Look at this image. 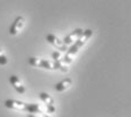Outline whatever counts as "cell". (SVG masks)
<instances>
[{
  "mask_svg": "<svg viewBox=\"0 0 131 117\" xmlns=\"http://www.w3.org/2000/svg\"><path fill=\"white\" fill-rule=\"evenodd\" d=\"M40 99L42 100L45 105H54V99L49 94H46V92H41Z\"/></svg>",
  "mask_w": 131,
  "mask_h": 117,
  "instance_id": "10",
  "label": "cell"
},
{
  "mask_svg": "<svg viewBox=\"0 0 131 117\" xmlns=\"http://www.w3.org/2000/svg\"><path fill=\"white\" fill-rule=\"evenodd\" d=\"M7 63H8V59L2 52L1 47H0V65H6Z\"/></svg>",
  "mask_w": 131,
  "mask_h": 117,
  "instance_id": "12",
  "label": "cell"
},
{
  "mask_svg": "<svg viewBox=\"0 0 131 117\" xmlns=\"http://www.w3.org/2000/svg\"><path fill=\"white\" fill-rule=\"evenodd\" d=\"M71 85H72V80L67 78V79H64V80L57 83V85L54 86V90L57 92H62V91L67 90V89H69L70 87H71Z\"/></svg>",
  "mask_w": 131,
  "mask_h": 117,
  "instance_id": "8",
  "label": "cell"
},
{
  "mask_svg": "<svg viewBox=\"0 0 131 117\" xmlns=\"http://www.w3.org/2000/svg\"><path fill=\"white\" fill-rule=\"evenodd\" d=\"M9 82H10V85L14 87V89H15L18 94L23 95V94H25L26 92V88L21 85L19 78H18L17 75H10L9 77Z\"/></svg>",
  "mask_w": 131,
  "mask_h": 117,
  "instance_id": "6",
  "label": "cell"
},
{
  "mask_svg": "<svg viewBox=\"0 0 131 117\" xmlns=\"http://www.w3.org/2000/svg\"><path fill=\"white\" fill-rule=\"evenodd\" d=\"M36 116L37 117H49V116H46L45 114H36Z\"/></svg>",
  "mask_w": 131,
  "mask_h": 117,
  "instance_id": "15",
  "label": "cell"
},
{
  "mask_svg": "<svg viewBox=\"0 0 131 117\" xmlns=\"http://www.w3.org/2000/svg\"><path fill=\"white\" fill-rule=\"evenodd\" d=\"M83 29L81 28H76V29H73V31L70 33L69 35H67V36L64 37V40L62 41V42L64 43L66 45H69V44H71V43L73 42V40H77L79 36H80L81 34H83Z\"/></svg>",
  "mask_w": 131,
  "mask_h": 117,
  "instance_id": "7",
  "label": "cell"
},
{
  "mask_svg": "<svg viewBox=\"0 0 131 117\" xmlns=\"http://www.w3.org/2000/svg\"><path fill=\"white\" fill-rule=\"evenodd\" d=\"M5 106L9 109H14V110H20V111H26V107L27 104L19 100H15V99H8L5 101Z\"/></svg>",
  "mask_w": 131,
  "mask_h": 117,
  "instance_id": "5",
  "label": "cell"
},
{
  "mask_svg": "<svg viewBox=\"0 0 131 117\" xmlns=\"http://www.w3.org/2000/svg\"><path fill=\"white\" fill-rule=\"evenodd\" d=\"M52 68H53V70H60L61 72H68L67 65L62 64L59 60H54L52 62Z\"/></svg>",
  "mask_w": 131,
  "mask_h": 117,
  "instance_id": "11",
  "label": "cell"
},
{
  "mask_svg": "<svg viewBox=\"0 0 131 117\" xmlns=\"http://www.w3.org/2000/svg\"><path fill=\"white\" fill-rule=\"evenodd\" d=\"M45 107H46V113L49 114L56 113V106L54 105H45Z\"/></svg>",
  "mask_w": 131,
  "mask_h": 117,
  "instance_id": "13",
  "label": "cell"
},
{
  "mask_svg": "<svg viewBox=\"0 0 131 117\" xmlns=\"http://www.w3.org/2000/svg\"><path fill=\"white\" fill-rule=\"evenodd\" d=\"M24 25H25V18H24L23 16H18V17H16L15 20L13 21L12 26L9 27V34L13 35V36L17 35L18 33L21 31V28L24 27Z\"/></svg>",
  "mask_w": 131,
  "mask_h": 117,
  "instance_id": "4",
  "label": "cell"
},
{
  "mask_svg": "<svg viewBox=\"0 0 131 117\" xmlns=\"http://www.w3.org/2000/svg\"><path fill=\"white\" fill-rule=\"evenodd\" d=\"M26 111L31 114H44V110L40 104H27Z\"/></svg>",
  "mask_w": 131,
  "mask_h": 117,
  "instance_id": "9",
  "label": "cell"
},
{
  "mask_svg": "<svg viewBox=\"0 0 131 117\" xmlns=\"http://www.w3.org/2000/svg\"><path fill=\"white\" fill-rule=\"evenodd\" d=\"M52 59H53V61H54V60H60V59H61L60 51H54V52L52 53Z\"/></svg>",
  "mask_w": 131,
  "mask_h": 117,
  "instance_id": "14",
  "label": "cell"
},
{
  "mask_svg": "<svg viewBox=\"0 0 131 117\" xmlns=\"http://www.w3.org/2000/svg\"><path fill=\"white\" fill-rule=\"evenodd\" d=\"M28 117H37L36 115H35V114H31V115H29Z\"/></svg>",
  "mask_w": 131,
  "mask_h": 117,
  "instance_id": "16",
  "label": "cell"
},
{
  "mask_svg": "<svg viewBox=\"0 0 131 117\" xmlns=\"http://www.w3.org/2000/svg\"><path fill=\"white\" fill-rule=\"evenodd\" d=\"M45 40L48 41L51 45H53L57 50H59L60 52H67V50H68L67 45H66L62 41H60L54 34H48L45 37Z\"/></svg>",
  "mask_w": 131,
  "mask_h": 117,
  "instance_id": "3",
  "label": "cell"
},
{
  "mask_svg": "<svg viewBox=\"0 0 131 117\" xmlns=\"http://www.w3.org/2000/svg\"><path fill=\"white\" fill-rule=\"evenodd\" d=\"M28 63L35 68H43V69H46V70H53L52 62L49 61V60L40 59V58H29Z\"/></svg>",
  "mask_w": 131,
  "mask_h": 117,
  "instance_id": "2",
  "label": "cell"
},
{
  "mask_svg": "<svg viewBox=\"0 0 131 117\" xmlns=\"http://www.w3.org/2000/svg\"><path fill=\"white\" fill-rule=\"evenodd\" d=\"M92 35H93V31H92V29H85V31L83 32V34H81L80 36L77 38V41L73 43V45H71V47L67 50V53H66V55L63 56V58L60 59L59 61L61 62L62 64H64V65L70 64L72 62L73 56H75L76 54L78 53V51L86 44V42L89 38H91Z\"/></svg>",
  "mask_w": 131,
  "mask_h": 117,
  "instance_id": "1",
  "label": "cell"
}]
</instances>
